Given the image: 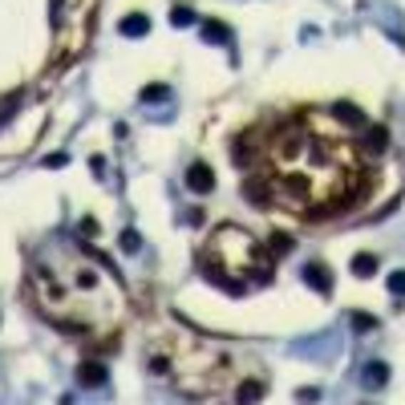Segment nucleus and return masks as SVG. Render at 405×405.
<instances>
[{
	"instance_id": "1",
	"label": "nucleus",
	"mask_w": 405,
	"mask_h": 405,
	"mask_svg": "<svg viewBox=\"0 0 405 405\" xmlns=\"http://www.w3.org/2000/svg\"><path fill=\"white\" fill-rule=\"evenodd\" d=\"M202 260L215 264L219 272H227L231 280H240V284L272 280V255H267L243 227H219L215 235H211V243H207Z\"/></svg>"
},
{
	"instance_id": "2",
	"label": "nucleus",
	"mask_w": 405,
	"mask_h": 405,
	"mask_svg": "<svg viewBox=\"0 0 405 405\" xmlns=\"http://www.w3.org/2000/svg\"><path fill=\"white\" fill-rule=\"evenodd\" d=\"M243 195H247L252 207H272V199H276V183H272L267 175H252L247 183H243Z\"/></svg>"
},
{
	"instance_id": "3",
	"label": "nucleus",
	"mask_w": 405,
	"mask_h": 405,
	"mask_svg": "<svg viewBox=\"0 0 405 405\" xmlns=\"http://www.w3.org/2000/svg\"><path fill=\"white\" fill-rule=\"evenodd\" d=\"M199 276H202V280H211V284H215V288H223L227 296H243V292H247V284L231 280L227 272H219V267H215V264H207V260L199 264Z\"/></svg>"
},
{
	"instance_id": "4",
	"label": "nucleus",
	"mask_w": 405,
	"mask_h": 405,
	"mask_svg": "<svg viewBox=\"0 0 405 405\" xmlns=\"http://www.w3.org/2000/svg\"><path fill=\"white\" fill-rule=\"evenodd\" d=\"M106 377H110V369L101 365V361H81V365H77V385H81V389H101Z\"/></svg>"
},
{
	"instance_id": "5",
	"label": "nucleus",
	"mask_w": 405,
	"mask_h": 405,
	"mask_svg": "<svg viewBox=\"0 0 405 405\" xmlns=\"http://www.w3.org/2000/svg\"><path fill=\"white\" fill-rule=\"evenodd\" d=\"M187 187L195 190V195L215 190V170H211L207 163H190V166H187Z\"/></svg>"
},
{
	"instance_id": "6",
	"label": "nucleus",
	"mask_w": 405,
	"mask_h": 405,
	"mask_svg": "<svg viewBox=\"0 0 405 405\" xmlns=\"http://www.w3.org/2000/svg\"><path fill=\"white\" fill-rule=\"evenodd\" d=\"M385 146H389V130L377 126V122H369V126H365V138H361V150H365L369 158H381V154H385Z\"/></svg>"
},
{
	"instance_id": "7",
	"label": "nucleus",
	"mask_w": 405,
	"mask_h": 405,
	"mask_svg": "<svg viewBox=\"0 0 405 405\" xmlns=\"http://www.w3.org/2000/svg\"><path fill=\"white\" fill-rule=\"evenodd\" d=\"M300 276H304V284H308V288H317L320 296H329V292H332V272L324 264H308Z\"/></svg>"
},
{
	"instance_id": "8",
	"label": "nucleus",
	"mask_w": 405,
	"mask_h": 405,
	"mask_svg": "<svg viewBox=\"0 0 405 405\" xmlns=\"http://www.w3.org/2000/svg\"><path fill=\"white\" fill-rule=\"evenodd\" d=\"M118 33H122V37H146V33H150V16H146V13H130V16H122Z\"/></svg>"
},
{
	"instance_id": "9",
	"label": "nucleus",
	"mask_w": 405,
	"mask_h": 405,
	"mask_svg": "<svg viewBox=\"0 0 405 405\" xmlns=\"http://www.w3.org/2000/svg\"><path fill=\"white\" fill-rule=\"evenodd\" d=\"M329 114L337 118V122H344V126H365V114L357 110L353 101H337V106H332Z\"/></svg>"
},
{
	"instance_id": "10",
	"label": "nucleus",
	"mask_w": 405,
	"mask_h": 405,
	"mask_svg": "<svg viewBox=\"0 0 405 405\" xmlns=\"http://www.w3.org/2000/svg\"><path fill=\"white\" fill-rule=\"evenodd\" d=\"M361 381H365L369 389H381V385L389 381V365H385V361H369L365 373H361Z\"/></svg>"
},
{
	"instance_id": "11",
	"label": "nucleus",
	"mask_w": 405,
	"mask_h": 405,
	"mask_svg": "<svg viewBox=\"0 0 405 405\" xmlns=\"http://www.w3.org/2000/svg\"><path fill=\"white\" fill-rule=\"evenodd\" d=\"M202 37L215 41V45H231V29L223 21H202Z\"/></svg>"
},
{
	"instance_id": "12",
	"label": "nucleus",
	"mask_w": 405,
	"mask_h": 405,
	"mask_svg": "<svg viewBox=\"0 0 405 405\" xmlns=\"http://www.w3.org/2000/svg\"><path fill=\"white\" fill-rule=\"evenodd\" d=\"M235 397H240V405H255L264 397V381H243L240 389H235Z\"/></svg>"
},
{
	"instance_id": "13",
	"label": "nucleus",
	"mask_w": 405,
	"mask_h": 405,
	"mask_svg": "<svg viewBox=\"0 0 405 405\" xmlns=\"http://www.w3.org/2000/svg\"><path fill=\"white\" fill-rule=\"evenodd\" d=\"M353 276H361V280L377 276V255H357L353 260Z\"/></svg>"
},
{
	"instance_id": "14",
	"label": "nucleus",
	"mask_w": 405,
	"mask_h": 405,
	"mask_svg": "<svg viewBox=\"0 0 405 405\" xmlns=\"http://www.w3.org/2000/svg\"><path fill=\"white\" fill-rule=\"evenodd\" d=\"M170 25H175V29H190V25H195V13H190V9H170Z\"/></svg>"
},
{
	"instance_id": "15",
	"label": "nucleus",
	"mask_w": 405,
	"mask_h": 405,
	"mask_svg": "<svg viewBox=\"0 0 405 405\" xmlns=\"http://www.w3.org/2000/svg\"><path fill=\"white\" fill-rule=\"evenodd\" d=\"M166 98H170V89L166 86H146L142 89V101H166Z\"/></svg>"
},
{
	"instance_id": "16",
	"label": "nucleus",
	"mask_w": 405,
	"mask_h": 405,
	"mask_svg": "<svg viewBox=\"0 0 405 405\" xmlns=\"http://www.w3.org/2000/svg\"><path fill=\"white\" fill-rule=\"evenodd\" d=\"M138 247H142V235H138V231H134V227L122 231V252H138Z\"/></svg>"
},
{
	"instance_id": "17",
	"label": "nucleus",
	"mask_w": 405,
	"mask_h": 405,
	"mask_svg": "<svg viewBox=\"0 0 405 405\" xmlns=\"http://www.w3.org/2000/svg\"><path fill=\"white\" fill-rule=\"evenodd\" d=\"M353 329H377V317H369V312H353Z\"/></svg>"
},
{
	"instance_id": "18",
	"label": "nucleus",
	"mask_w": 405,
	"mask_h": 405,
	"mask_svg": "<svg viewBox=\"0 0 405 405\" xmlns=\"http://www.w3.org/2000/svg\"><path fill=\"white\" fill-rule=\"evenodd\" d=\"M389 292L393 296H405V272H393L389 276Z\"/></svg>"
},
{
	"instance_id": "19",
	"label": "nucleus",
	"mask_w": 405,
	"mask_h": 405,
	"mask_svg": "<svg viewBox=\"0 0 405 405\" xmlns=\"http://www.w3.org/2000/svg\"><path fill=\"white\" fill-rule=\"evenodd\" d=\"M272 252H276V255L292 252V240H288V235H276V240H272Z\"/></svg>"
},
{
	"instance_id": "20",
	"label": "nucleus",
	"mask_w": 405,
	"mask_h": 405,
	"mask_svg": "<svg viewBox=\"0 0 405 405\" xmlns=\"http://www.w3.org/2000/svg\"><path fill=\"white\" fill-rule=\"evenodd\" d=\"M296 397H300L304 405H317V401H320V393H317V389H300Z\"/></svg>"
}]
</instances>
